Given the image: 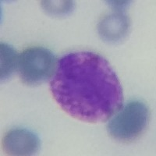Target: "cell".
I'll use <instances>...</instances> for the list:
<instances>
[{
    "mask_svg": "<svg viewBox=\"0 0 156 156\" xmlns=\"http://www.w3.org/2000/svg\"><path fill=\"white\" fill-rule=\"evenodd\" d=\"M50 89L66 113L87 122L108 120L123 101L115 71L104 57L91 51H73L62 56Z\"/></svg>",
    "mask_w": 156,
    "mask_h": 156,
    "instance_id": "6da1fadb",
    "label": "cell"
},
{
    "mask_svg": "<svg viewBox=\"0 0 156 156\" xmlns=\"http://www.w3.org/2000/svg\"><path fill=\"white\" fill-rule=\"evenodd\" d=\"M148 119L149 111L144 103L130 101L108 122V131L114 139L131 141L144 133Z\"/></svg>",
    "mask_w": 156,
    "mask_h": 156,
    "instance_id": "7a4b0ae2",
    "label": "cell"
},
{
    "mask_svg": "<svg viewBox=\"0 0 156 156\" xmlns=\"http://www.w3.org/2000/svg\"><path fill=\"white\" fill-rule=\"evenodd\" d=\"M19 72L27 83H39L49 78L56 69V58L49 50L32 47L22 52L19 58Z\"/></svg>",
    "mask_w": 156,
    "mask_h": 156,
    "instance_id": "3957f363",
    "label": "cell"
},
{
    "mask_svg": "<svg viewBox=\"0 0 156 156\" xmlns=\"http://www.w3.org/2000/svg\"><path fill=\"white\" fill-rule=\"evenodd\" d=\"M39 146L37 135L27 129H11L2 140V148L9 155H31L37 152Z\"/></svg>",
    "mask_w": 156,
    "mask_h": 156,
    "instance_id": "277c9868",
    "label": "cell"
},
{
    "mask_svg": "<svg viewBox=\"0 0 156 156\" xmlns=\"http://www.w3.org/2000/svg\"><path fill=\"white\" fill-rule=\"evenodd\" d=\"M129 19L122 11H115L105 16L98 24V31L101 38L108 42L122 40L129 30Z\"/></svg>",
    "mask_w": 156,
    "mask_h": 156,
    "instance_id": "5b68a950",
    "label": "cell"
},
{
    "mask_svg": "<svg viewBox=\"0 0 156 156\" xmlns=\"http://www.w3.org/2000/svg\"><path fill=\"white\" fill-rule=\"evenodd\" d=\"M19 63V58L15 49L6 44H1V79L11 76Z\"/></svg>",
    "mask_w": 156,
    "mask_h": 156,
    "instance_id": "8992f818",
    "label": "cell"
},
{
    "mask_svg": "<svg viewBox=\"0 0 156 156\" xmlns=\"http://www.w3.org/2000/svg\"><path fill=\"white\" fill-rule=\"evenodd\" d=\"M41 7L44 11L51 15L67 14L73 10V1H41Z\"/></svg>",
    "mask_w": 156,
    "mask_h": 156,
    "instance_id": "52a82bcc",
    "label": "cell"
},
{
    "mask_svg": "<svg viewBox=\"0 0 156 156\" xmlns=\"http://www.w3.org/2000/svg\"><path fill=\"white\" fill-rule=\"evenodd\" d=\"M108 2L109 3V5H112L115 11H122L123 12L129 2L128 1H109Z\"/></svg>",
    "mask_w": 156,
    "mask_h": 156,
    "instance_id": "ba28073f",
    "label": "cell"
}]
</instances>
